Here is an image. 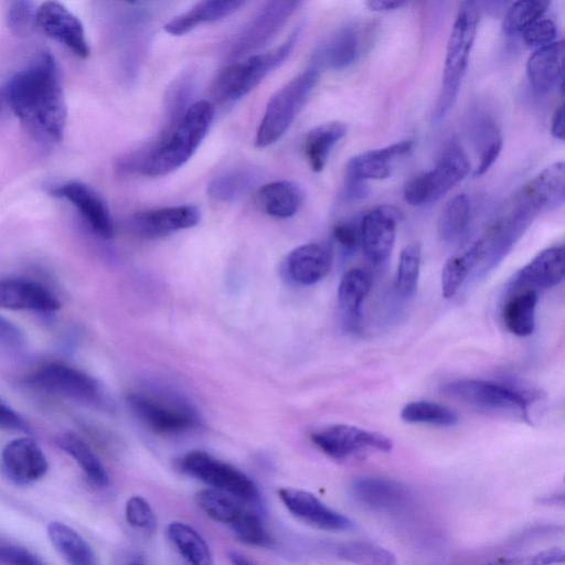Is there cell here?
<instances>
[{"label": "cell", "mask_w": 565, "mask_h": 565, "mask_svg": "<svg viewBox=\"0 0 565 565\" xmlns=\"http://www.w3.org/2000/svg\"><path fill=\"white\" fill-rule=\"evenodd\" d=\"M7 105L26 130L42 141L62 139L66 105L54 57L40 52L6 81Z\"/></svg>", "instance_id": "obj_1"}, {"label": "cell", "mask_w": 565, "mask_h": 565, "mask_svg": "<svg viewBox=\"0 0 565 565\" xmlns=\"http://www.w3.org/2000/svg\"><path fill=\"white\" fill-rule=\"evenodd\" d=\"M214 118V106L202 99L191 104L171 129L151 143L121 157L120 172L161 177L183 166L196 151Z\"/></svg>", "instance_id": "obj_2"}, {"label": "cell", "mask_w": 565, "mask_h": 565, "mask_svg": "<svg viewBox=\"0 0 565 565\" xmlns=\"http://www.w3.org/2000/svg\"><path fill=\"white\" fill-rule=\"evenodd\" d=\"M480 0H462L455 19L445 55L443 82L433 110V121H441L452 108L466 74L476 39Z\"/></svg>", "instance_id": "obj_3"}, {"label": "cell", "mask_w": 565, "mask_h": 565, "mask_svg": "<svg viewBox=\"0 0 565 565\" xmlns=\"http://www.w3.org/2000/svg\"><path fill=\"white\" fill-rule=\"evenodd\" d=\"M443 391L479 413L531 423L527 407L533 394L524 388L487 380L462 379L448 382Z\"/></svg>", "instance_id": "obj_4"}, {"label": "cell", "mask_w": 565, "mask_h": 565, "mask_svg": "<svg viewBox=\"0 0 565 565\" xmlns=\"http://www.w3.org/2000/svg\"><path fill=\"white\" fill-rule=\"evenodd\" d=\"M299 33L295 30L278 47L225 67L213 83V97L221 103H231L247 95L290 55Z\"/></svg>", "instance_id": "obj_5"}, {"label": "cell", "mask_w": 565, "mask_h": 565, "mask_svg": "<svg viewBox=\"0 0 565 565\" xmlns=\"http://www.w3.org/2000/svg\"><path fill=\"white\" fill-rule=\"evenodd\" d=\"M319 81V70L297 75L269 99L257 128L255 146L265 148L278 141L289 129Z\"/></svg>", "instance_id": "obj_6"}, {"label": "cell", "mask_w": 565, "mask_h": 565, "mask_svg": "<svg viewBox=\"0 0 565 565\" xmlns=\"http://www.w3.org/2000/svg\"><path fill=\"white\" fill-rule=\"evenodd\" d=\"M127 402L134 414L158 434L179 435L200 424L196 409L171 394L138 391L130 393Z\"/></svg>", "instance_id": "obj_7"}, {"label": "cell", "mask_w": 565, "mask_h": 565, "mask_svg": "<svg viewBox=\"0 0 565 565\" xmlns=\"http://www.w3.org/2000/svg\"><path fill=\"white\" fill-rule=\"evenodd\" d=\"M539 214L540 211L518 192L509 210L479 238L481 257L476 267L478 274H487L497 267Z\"/></svg>", "instance_id": "obj_8"}, {"label": "cell", "mask_w": 565, "mask_h": 565, "mask_svg": "<svg viewBox=\"0 0 565 565\" xmlns=\"http://www.w3.org/2000/svg\"><path fill=\"white\" fill-rule=\"evenodd\" d=\"M469 159L463 149L451 141L435 167L409 179L404 185L405 201L414 206L430 204L459 183L469 172Z\"/></svg>", "instance_id": "obj_9"}, {"label": "cell", "mask_w": 565, "mask_h": 565, "mask_svg": "<svg viewBox=\"0 0 565 565\" xmlns=\"http://www.w3.org/2000/svg\"><path fill=\"white\" fill-rule=\"evenodd\" d=\"M179 468L213 489L237 499L247 502H256L259 499L258 489L248 476L205 451L193 450L185 454L179 461Z\"/></svg>", "instance_id": "obj_10"}, {"label": "cell", "mask_w": 565, "mask_h": 565, "mask_svg": "<svg viewBox=\"0 0 565 565\" xmlns=\"http://www.w3.org/2000/svg\"><path fill=\"white\" fill-rule=\"evenodd\" d=\"M310 437L317 448L335 460L370 451L388 452L393 448V441L387 436L348 424L324 426Z\"/></svg>", "instance_id": "obj_11"}, {"label": "cell", "mask_w": 565, "mask_h": 565, "mask_svg": "<svg viewBox=\"0 0 565 565\" xmlns=\"http://www.w3.org/2000/svg\"><path fill=\"white\" fill-rule=\"evenodd\" d=\"M413 147L412 140H402L351 157L344 168L347 198H363L366 192L365 182L388 178L392 172V162L409 153Z\"/></svg>", "instance_id": "obj_12"}, {"label": "cell", "mask_w": 565, "mask_h": 565, "mask_svg": "<svg viewBox=\"0 0 565 565\" xmlns=\"http://www.w3.org/2000/svg\"><path fill=\"white\" fill-rule=\"evenodd\" d=\"M29 384L87 404H102L104 401L99 383L94 377L62 363L43 365L29 377Z\"/></svg>", "instance_id": "obj_13"}, {"label": "cell", "mask_w": 565, "mask_h": 565, "mask_svg": "<svg viewBox=\"0 0 565 565\" xmlns=\"http://www.w3.org/2000/svg\"><path fill=\"white\" fill-rule=\"evenodd\" d=\"M35 24L46 36L67 47L77 57L86 58L89 55L82 22L58 1L47 0L39 7Z\"/></svg>", "instance_id": "obj_14"}, {"label": "cell", "mask_w": 565, "mask_h": 565, "mask_svg": "<svg viewBox=\"0 0 565 565\" xmlns=\"http://www.w3.org/2000/svg\"><path fill=\"white\" fill-rule=\"evenodd\" d=\"M401 216L398 209L381 205L370 210L361 218V246L373 265L381 266L390 257Z\"/></svg>", "instance_id": "obj_15"}, {"label": "cell", "mask_w": 565, "mask_h": 565, "mask_svg": "<svg viewBox=\"0 0 565 565\" xmlns=\"http://www.w3.org/2000/svg\"><path fill=\"white\" fill-rule=\"evenodd\" d=\"M201 220L200 210L191 204L164 206L136 212L129 221L130 230L143 238H157L188 230Z\"/></svg>", "instance_id": "obj_16"}, {"label": "cell", "mask_w": 565, "mask_h": 565, "mask_svg": "<svg viewBox=\"0 0 565 565\" xmlns=\"http://www.w3.org/2000/svg\"><path fill=\"white\" fill-rule=\"evenodd\" d=\"M278 495L292 515L313 527L331 532L350 531L354 527L352 520L308 491L280 488Z\"/></svg>", "instance_id": "obj_17"}, {"label": "cell", "mask_w": 565, "mask_h": 565, "mask_svg": "<svg viewBox=\"0 0 565 565\" xmlns=\"http://www.w3.org/2000/svg\"><path fill=\"white\" fill-rule=\"evenodd\" d=\"M351 494L362 507L380 512L401 511L412 501V492L405 484L379 476L356 478L351 484Z\"/></svg>", "instance_id": "obj_18"}, {"label": "cell", "mask_w": 565, "mask_h": 565, "mask_svg": "<svg viewBox=\"0 0 565 565\" xmlns=\"http://www.w3.org/2000/svg\"><path fill=\"white\" fill-rule=\"evenodd\" d=\"M564 247L553 246L540 252L509 280L507 294L533 289L541 290L558 285L564 278Z\"/></svg>", "instance_id": "obj_19"}, {"label": "cell", "mask_w": 565, "mask_h": 565, "mask_svg": "<svg viewBox=\"0 0 565 565\" xmlns=\"http://www.w3.org/2000/svg\"><path fill=\"white\" fill-rule=\"evenodd\" d=\"M2 468L17 484H29L45 476L49 463L39 444L31 437H19L2 450Z\"/></svg>", "instance_id": "obj_20"}, {"label": "cell", "mask_w": 565, "mask_h": 565, "mask_svg": "<svg viewBox=\"0 0 565 565\" xmlns=\"http://www.w3.org/2000/svg\"><path fill=\"white\" fill-rule=\"evenodd\" d=\"M52 193L72 203L99 237H113L114 224L108 207L90 186L78 181H70L54 188Z\"/></svg>", "instance_id": "obj_21"}, {"label": "cell", "mask_w": 565, "mask_h": 565, "mask_svg": "<svg viewBox=\"0 0 565 565\" xmlns=\"http://www.w3.org/2000/svg\"><path fill=\"white\" fill-rule=\"evenodd\" d=\"M332 266L331 248L321 243H309L291 250L284 262V274L292 282L310 286L330 271Z\"/></svg>", "instance_id": "obj_22"}, {"label": "cell", "mask_w": 565, "mask_h": 565, "mask_svg": "<svg viewBox=\"0 0 565 565\" xmlns=\"http://www.w3.org/2000/svg\"><path fill=\"white\" fill-rule=\"evenodd\" d=\"M301 0H269L247 25L233 46L232 55L239 56L266 42L285 23Z\"/></svg>", "instance_id": "obj_23"}, {"label": "cell", "mask_w": 565, "mask_h": 565, "mask_svg": "<svg viewBox=\"0 0 565 565\" xmlns=\"http://www.w3.org/2000/svg\"><path fill=\"white\" fill-rule=\"evenodd\" d=\"M367 36L359 25L343 26L319 47L315 55L317 66L339 71L352 65L364 51Z\"/></svg>", "instance_id": "obj_24"}, {"label": "cell", "mask_w": 565, "mask_h": 565, "mask_svg": "<svg viewBox=\"0 0 565 565\" xmlns=\"http://www.w3.org/2000/svg\"><path fill=\"white\" fill-rule=\"evenodd\" d=\"M371 276L361 268L348 270L338 287V302L345 329L352 333H362L363 301L371 289Z\"/></svg>", "instance_id": "obj_25"}, {"label": "cell", "mask_w": 565, "mask_h": 565, "mask_svg": "<svg viewBox=\"0 0 565 565\" xmlns=\"http://www.w3.org/2000/svg\"><path fill=\"white\" fill-rule=\"evenodd\" d=\"M0 308L50 312L57 310L60 302L38 282L4 278L0 279Z\"/></svg>", "instance_id": "obj_26"}, {"label": "cell", "mask_w": 565, "mask_h": 565, "mask_svg": "<svg viewBox=\"0 0 565 565\" xmlns=\"http://www.w3.org/2000/svg\"><path fill=\"white\" fill-rule=\"evenodd\" d=\"M565 46L563 41L537 49L529 57L526 74L536 93L544 94L562 83Z\"/></svg>", "instance_id": "obj_27"}, {"label": "cell", "mask_w": 565, "mask_h": 565, "mask_svg": "<svg viewBox=\"0 0 565 565\" xmlns=\"http://www.w3.org/2000/svg\"><path fill=\"white\" fill-rule=\"evenodd\" d=\"M520 192L531 201L540 212L556 209L565 199V166L554 162L539 172Z\"/></svg>", "instance_id": "obj_28"}, {"label": "cell", "mask_w": 565, "mask_h": 565, "mask_svg": "<svg viewBox=\"0 0 565 565\" xmlns=\"http://www.w3.org/2000/svg\"><path fill=\"white\" fill-rule=\"evenodd\" d=\"M303 193L300 186L291 181H273L262 185L256 193L258 207L267 215L276 218L294 216L300 209Z\"/></svg>", "instance_id": "obj_29"}, {"label": "cell", "mask_w": 565, "mask_h": 565, "mask_svg": "<svg viewBox=\"0 0 565 565\" xmlns=\"http://www.w3.org/2000/svg\"><path fill=\"white\" fill-rule=\"evenodd\" d=\"M244 0H201L186 12L174 17L164 30L171 35H183L195 28L221 20L234 13Z\"/></svg>", "instance_id": "obj_30"}, {"label": "cell", "mask_w": 565, "mask_h": 565, "mask_svg": "<svg viewBox=\"0 0 565 565\" xmlns=\"http://www.w3.org/2000/svg\"><path fill=\"white\" fill-rule=\"evenodd\" d=\"M537 300L539 291L533 289L507 294L502 319L511 333L518 337H527L533 333Z\"/></svg>", "instance_id": "obj_31"}, {"label": "cell", "mask_w": 565, "mask_h": 565, "mask_svg": "<svg viewBox=\"0 0 565 565\" xmlns=\"http://www.w3.org/2000/svg\"><path fill=\"white\" fill-rule=\"evenodd\" d=\"M347 125L329 121L312 128L305 137L303 154L315 172H321L334 146L345 136Z\"/></svg>", "instance_id": "obj_32"}, {"label": "cell", "mask_w": 565, "mask_h": 565, "mask_svg": "<svg viewBox=\"0 0 565 565\" xmlns=\"http://www.w3.org/2000/svg\"><path fill=\"white\" fill-rule=\"evenodd\" d=\"M46 530L52 545L67 563L73 565L96 564L93 550L75 530L57 521L49 523Z\"/></svg>", "instance_id": "obj_33"}, {"label": "cell", "mask_w": 565, "mask_h": 565, "mask_svg": "<svg viewBox=\"0 0 565 565\" xmlns=\"http://www.w3.org/2000/svg\"><path fill=\"white\" fill-rule=\"evenodd\" d=\"M55 443L77 462L93 486H108L109 478L104 465L83 439L73 433H64L56 437Z\"/></svg>", "instance_id": "obj_34"}, {"label": "cell", "mask_w": 565, "mask_h": 565, "mask_svg": "<svg viewBox=\"0 0 565 565\" xmlns=\"http://www.w3.org/2000/svg\"><path fill=\"white\" fill-rule=\"evenodd\" d=\"M167 534L180 555L194 565L213 563L212 553L205 540L191 525L183 522H171Z\"/></svg>", "instance_id": "obj_35"}, {"label": "cell", "mask_w": 565, "mask_h": 565, "mask_svg": "<svg viewBox=\"0 0 565 565\" xmlns=\"http://www.w3.org/2000/svg\"><path fill=\"white\" fill-rule=\"evenodd\" d=\"M471 216L469 198L458 194L444 206L437 224L439 238L449 244L460 242L467 234Z\"/></svg>", "instance_id": "obj_36"}, {"label": "cell", "mask_w": 565, "mask_h": 565, "mask_svg": "<svg viewBox=\"0 0 565 565\" xmlns=\"http://www.w3.org/2000/svg\"><path fill=\"white\" fill-rule=\"evenodd\" d=\"M481 257L480 241L472 243L469 248L451 256L441 270V292L444 298H452L462 286L469 274L477 267Z\"/></svg>", "instance_id": "obj_37"}, {"label": "cell", "mask_w": 565, "mask_h": 565, "mask_svg": "<svg viewBox=\"0 0 565 565\" xmlns=\"http://www.w3.org/2000/svg\"><path fill=\"white\" fill-rule=\"evenodd\" d=\"M257 181V172L247 167L230 169L207 185V194L220 202H231L247 192Z\"/></svg>", "instance_id": "obj_38"}, {"label": "cell", "mask_w": 565, "mask_h": 565, "mask_svg": "<svg viewBox=\"0 0 565 565\" xmlns=\"http://www.w3.org/2000/svg\"><path fill=\"white\" fill-rule=\"evenodd\" d=\"M401 418L413 424L450 427L458 423L457 413L439 403L414 401L404 405Z\"/></svg>", "instance_id": "obj_39"}, {"label": "cell", "mask_w": 565, "mask_h": 565, "mask_svg": "<svg viewBox=\"0 0 565 565\" xmlns=\"http://www.w3.org/2000/svg\"><path fill=\"white\" fill-rule=\"evenodd\" d=\"M422 248L418 243H409L401 254L394 280L395 292L403 297H412L418 285L420 271Z\"/></svg>", "instance_id": "obj_40"}, {"label": "cell", "mask_w": 565, "mask_h": 565, "mask_svg": "<svg viewBox=\"0 0 565 565\" xmlns=\"http://www.w3.org/2000/svg\"><path fill=\"white\" fill-rule=\"evenodd\" d=\"M195 502L207 516L225 524H231L243 510L232 495L216 489L198 491Z\"/></svg>", "instance_id": "obj_41"}, {"label": "cell", "mask_w": 565, "mask_h": 565, "mask_svg": "<svg viewBox=\"0 0 565 565\" xmlns=\"http://www.w3.org/2000/svg\"><path fill=\"white\" fill-rule=\"evenodd\" d=\"M550 0H516L507 11L502 30L509 36L520 35L533 22L542 18Z\"/></svg>", "instance_id": "obj_42"}, {"label": "cell", "mask_w": 565, "mask_h": 565, "mask_svg": "<svg viewBox=\"0 0 565 565\" xmlns=\"http://www.w3.org/2000/svg\"><path fill=\"white\" fill-rule=\"evenodd\" d=\"M338 555L351 563L366 565H393L395 555L387 548L372 542L355 541L341 545Z\"/></svg>", "instance_id": "obj_43"}, {"label": "cell", "mask_w": 565, "mask_h": 565, "mask_svg": "<svg viewBox=\"0 0 565 565\" xmlns=\"http://www.w3.org/2000/svg\"><path fill=\"white\" fill-rule=\"evenodd\" d=\"M230 525L235 536L245 544L259 547H269L273 545L271 536L262 519L255 512L243 509Z\"/></svg>", "instance_id": "obj_44"}, {"label": "cell", "mask_w": 565, "mask_h": 565, "mask_svg": "<svg viewBox=\"0 0 565 565\" xmlns=\"http://www.w3.org/2000/svg\"><path fill=\"white\" fill-rule=\"evenodd\" d=\"M35 14L33 0H9L7 25L12 33L25 35L35 23Z\"/></svg>", "instance_id": "obj_45"}, {"label": "cell", "mask_w": 565, "mask_h": 565, "mask_svg": "<svg viewBox=\"0 0 565 565\" xmlns=\"http://www.w3.org/2000/svg\"><path fill=\"white\" fill-rule=\"evenodd\" d=\"M127 522L145 533H152L156 530L157 521L156 515L148 503L141 497H131L125 508Z\"/></svg>", "instance_id": "obj_46"}, {"label": "cell", "mask_w": 565, "mask_h": 565, "mask_svg": "<svg viewBox=\"0 0 565 565\" xmlns=\"http://www.w3.org/2000/svg\"><path fill=\"white\" fill-rule=\"evenodd\" d=\"M520 35L527 47L537 50L556 41L557 29L553 21L541 18L523 30Z\"/></svg>", "instance_id": "obj_47"}, {"label": "cell", "mask_w": 565, "mask_h": 565, "mask_svg": "<svg viewBox=\"0 0 565 565\" xmlns=\"http://www.w3.org/2000/svg\"><path fill=\"white\" fill-rule=\"evenodd\" d=\"M44 562L28 548L18 544L0 541L1 565H41Z\"/></svg>", "instance_id": "obj_48"}, {"label": "cell", "mask_w": 565, "mask_h": 565, "mask_svg": "<svg viewBox=\"0 0 565 565\" xmlns=\"http://www.w3.org/2000/svg\"><path fill=\"white\" fill-rule=\"evenodd\" d=\"M335 243L348 253L354 252L361 245V227L358 221H342L332 230Z\"/></svg>", "instance_id": "obj_49"}, {"label": "cell", "mask_w": 565, "mask_h": 565, "mask_svg": "<svg viewBox=\"0 0 565 565\" xmlns=\"http://www.w3.org/2000/svg\"><path fill=\"white\" fill-rule=\"evenodd\" d=\"M0 428L30 433L28 423L9 405L0 399Z\"/></svg>", "instance_id": "obj_50"}, {"label": "cell", "mask_w": 565, "mask_h": 565, "mask_svg": "<svg viewBox=\"0 0 565 565\" xmlns=\"http://www.w3.org/2000/svg\"><path fill=\"white\" fill-rule=\"evenodd\" d=\"M503 148V139L495 140L480 151L479 164L473 173L475 177L486 174L499 158Z\"/></svg>", "instance_id": "obj_51"}, {"label": "cell", "mask_w": 565, "mask_h": 565, "mask_svg": "<svg viewBox=\"0 0 565 565\" xmlns=\"http://www.w3.org/2000/svg\"><path fill=\"white\" fill-rule=\"evenodd\" d=\"M0 343L10 348H19L23 343L20 329L3 317H0Z\"/></svg>", "instance_id": "obj_52"}, {"label": "cell", "mask_w": 565, "mask_h": 565, "mask_svg": "<svg viewBox=\"0 0 565 565\" xmlns=\"http://www.w3.org/2000/svg\"><path fill=\"white\" fill-rule=\"evenodd\" d=\"M564 561V551L562 547H552L536 554L531 563L533 564H553Z\"/></svg>", "instance_id": "obj_53"}, {"label": "cell", "mask_w": 565, "mask_h": 565, "mask_svg": "<svg viewBox=\"0 0 565 565\" xmlns=\"http://www.w3.org/2000/svg\"><path fill=\"white\" fill-rule=\"evenodd\" d=\"M407 0H366V7L376 12L392 11L401 8Z\"/></svg>", "instance_id": "obj_54"}, {"label": "cell", "mask_w": 565, "mask_h": 565, "mask_svg": "<svg viewBox=\"0 0 565 565\" xmlns=\"http://www.w3.org/2000/svg\"><path fill=\"white\" fill-rule=\"evenodd\" d=\"M551 134L554 138L564 140V106L555 109L551 121Z\"/></svg>", "instance_id": "obj_55"}, {"label": "cell", "mask_w": 565, "mask_h": 565, "mask_svg": "<svg viewBox=\"0 0 565 565\" xmlns=\"http://www.w3.org/2000/svg\"><path fill=\"white\" fill-rule=\"evenodd\" d=\"M507 2L508 0H480V3H483L484 8H487L491 14L500 13Z\"/></svg>", "instance_id": "obj_56"}, {"label": "cell", "mask_w": 565, "mask_h": 565, "mask_svg": "<svg viewBox=\"0 0 565 565\" xmlns=\"http://www.w3.org/2000/svg\"><path fill=\"white\" fill-rule=\"evenodd\" d=\"M227 558H228L230 563H232L234 565H250L254 563L247 556H245L244 554L236 552V551L228 552Z\"/></svg>", "instance_id": "obj_57"}, {"label": "cell", "mask_w": 565, "mask_h": 565, "mask_svg": "<svg viewBox=\"0 0 565 565\" xmlns=\"http://www.w3.org/2000/svg\"><path fill=\"white\" fill-rule=\"evenodd\" d=\"M7 105L6 82L0 78V111Z\"/></svg>", "instance_id": "obj_58"}, {"label": "cell", "mask_w": 565, "mask_h": 565, "mask_svg": "<svg viewBox=\"0 0 565 565\" xmlns=\"http://www.w3.org/2000/svg\"><path fill=\"white\" fill-rule=\"evenodd\" d=\"M127 1H130V2H132V1H135V0H127Z\"/></svg>", "instance_id": "obj_59"}]
</instances>
